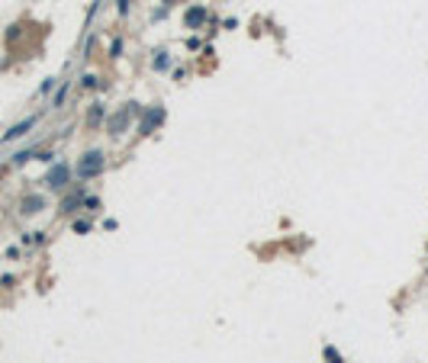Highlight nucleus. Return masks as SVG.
<instances>
[{"label":"nucleus","instance_id":"1","mask_svg":"<svg viewBox=\"0 0 428 363\" xmlns=\"http://www.w3.org/2000/svg\"><path fill=\"white\" fill-rule=\"evenodd\" d=\"M103 151H87L84 158H81V164H78V177L81 180H87V177H94V174H100L103 170Z\"/></svg>","mask_w":428,"mask_h":363},{"label":"nucleus","instance_id":"2","mask_svg":"<svg viewBox=\"0 0 428 363\" xmlns=\"http://www.w3.org/2000/svg\"><path fill=\"white\" fill-rule=\"evenodd\" d=\"M161 122H164V106H158V103H155V106H148V113L142 116L139 132H142V135H151V132H155Z\"/></svg>","mask_w":428,"mask_h":363},{"label":"nucleus","instance_id":"3","mask_svg":"<svg viewBox=\"0 0 428 363\" xmlns=\"http://www.w3.org/2000/svg\"><path fill=\"white\" fill-rule=\"evenodd\" d=\"M68 177H71V167H68V164H55V167L48 170V177H45V183L52 186V190H62V186L68 183Z\"/></svg>","mask_w":428,"mask_h":363},{"label":"nucleus","instance_id":"4","mask_svg":"<svg viewBox=\"0 0 428 363\" xmlns=\"http://www.w3.org/2000/svg\"><path fill=\"white\" fill-rule=\"evenodd\" d=\"M36 122H39V116H26V119H23V122H16V125H13V129H10V132H7V135H3V141H13V139H23V135H26V132H29V129H32V125H36Z\"/></svg>","mask_w":428,"mask_h":363},{"label":"nucleus","instance_id":"5","mask_svg":"<svg viewBox=\"0 0 428 363\" xmlns=\"http://www.w3.org/2000/svg\"><path fill=\"white\" fill-rule=\"evenodd\" d=\"M184 23H187L190 29H193V26H203V23H206V10H203V7H190L187 16H184Z\"/></svg>","mask_w":428,"mask_h":363},{"label":"nucleus","instance_id":"6","mask_svg":"<svg viewBox=\"0 0 428 363\" xmlns=\"http://www.w3.org/2000/svg\"><path fill=\"white\" fill-rule=\"evenodd\" d=\"M129 116H132V109H126L123 116H113V122H109V135H119V132L129 125Z\"/></svg>","mask_w":428,"mask_h":363},{"label":"nucleus","instance_id":"7","mask_svg":"<svg viewBox=\"0 0 428 363\" xmlns=\"http://www.w3.org/2000/svg\"><path fill=\"white\" fill-rule=\"evenodd\" d=\"M42 206H45V200H42V196H29V200L23 202V212H39Z\"/></svg>","mask_w":428,"mask_h":363},{"label":"nucleus","instance_id":"8","mask_svg":"<svg viewBox=\"0 0 428 363\" xmlns=\"http://www.w3.org/2000/svg\"><path fill=\"white\" fill-rule=\"evenodd\" d=\"M64 100H68V84H62V87H58V93H55V100H52V106H62Z\"/></svg>","mask_w":428,"mask_h":363},{"label":"nucleus","instance_id":"9","mask_svg":"<svg viewBox=\"0 0 428 363\" xmlns=\"http://www.w3.org/2000/svg\"><path fill=\"white\" fill-rule=\"evenodd\" d=\"M325 360H328V363H344V360H342V354H338V350H335L332 344L325 347Z\"/></svg>","mask_w":428,"mask_h":363},{"label":"nucleus","instance_id":"10","mask_svg":"<svg viewBox=\"0 0 428 363\" xmlns=\"http://www.w3.org/2000/svg\"><path fill=\"white\" fill-rule=\"evenodd\" d=\"M168 64H171V58H168V52H158V58H155V68H158V71H164V68H168Z\"/></svg>","mask_w":428,"mask_h":363},{"label":"nucleus","instance_id":"11","mask_svg":"<svg viewBox=\"0 0 428 363\" xmlns=\"http://www.w3.org/2000/svg\"><path fill=\"white\" fill-rule=\"evenodd\" d=\"M84 206L90 209V212H97V209H100V200H97V196H87V200H84Z\"/></svg>","mask_w":428,"mask_h":363},{"label":"nucleus","instance_id":"12","mask_svg":"<svg viewBox=\"0 0 428 363\" xmlns=\"http://www.w3.org/2000/svg\"><path fill=\"white\" fill-rule=\"evenodd\" d=\"M74 232H90V222H87V219H78V222H74Z\"/></svg>","mask_w":428,"mask_h":363},{"label":"nucleus","instance_id":"13","mask_svg":"<svg viewBox=\"0 0 428 363\" xmlns=\"http://www.w3.org/2000/svg\"><path fill=\"white\" fill-rule=\"evenodd\" d=\"M119 52H123V39H116L113 45H109V55H113V58H119Z\"/></svg>","mask_w":428,"mask_h":363},{"label":"nucleus","instance_id":"14","mask_svg":"<svg viewBox=\"0 0 428 363\" xmlns=\"http://www.w3.org/2000/svg\"><path fill=\"white\" fill-rule=\"evenodd\" d=\"M81 84H84V87H94L97 84V74H84V78H81Z\"/></svg>","mask_w":428,"mask_h":363},{"label":"nucleus","instance_id":"15","mask_svg":"<svg viewBox=\"0 0 428 363\" xmlns=\"http://www.w3.org/2000/svg\"><path fill=\"white\" fill-rule=\"evenodd\" d=\"M100 119H103V109H100V106L90 109V122H100Z\"/></svg>","mask_w":428,"mask_h":363},{"label":"nucleus","instance_id":"16","mask_svg":"<svg viewBox=\"0 0 428 363\" xmlns=\"http://www.w3.org/2000/svg\"><path fill=\"white\" fill-rule=\"evenodd\" d=\"M116 10L126 16V13H129V0H116Z\"/></svg>","mask_w":428,"mask_h":363},{"label":"nucleus","instance_id":"17","mask_svg":"<svg viewBox=\"0 0 428 363\" xmlns=\"http://www.w3.org/2000/svg\"><path fill=\"white\" fill-rule=\"evenodd\" d=\"M55 87V81H42V87H39V93H48Z\"/></svg>","mask_w":428,"mask_h":363}]
</instances>
